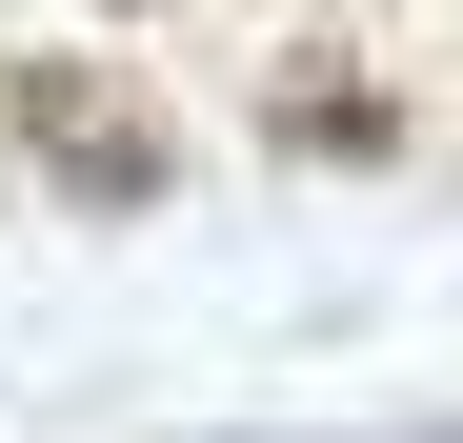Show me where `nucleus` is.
I'll return each mask as SVG.
<instances>
[{
	"instance_id": "f257e3e1",
	"label": "nucleus",
	"mask_w": 463,
	"mask_h": 443,
	"mask_svg": "<svg viewBox=\"0 0 463 443\" xmlns=\"http://www.w3.org/2000/svg\"><path fill=\"white\" fill-rule=\"evenodd\" d=\"M0 141L81 202V222H162L182 202V141H162V101L141 81H101V61H0Z\"/></svg>"
},
{
	"instance_id": "f03ea898",
	"label": "nucleus",
	"mask_w": 463,
	"mask_h": 443,
	"mask_svg": "<svg viewBox=\"0 0 463 443\" xmlns=\"http://www.w3.org/2000/svg\"><path fill=\"white\" fill-rule=\"evenodd\" d=\"M282 141H302V162H383V141H403V101H383V81H302Z\"/></svg>"
},
{
	"instance_id": "7ed1b4c3",
	"label": "nucleus",
	"mask_w": 463,
	"mask_h": 443,
	"mask_svg": "<svg viewBox=\"0 0 463 443\" xmlns=\"http://www.w3.org/2000/svg\"><path fill=\"white\" fill-rule=\"evenodd\" d=\"M121 21H141V0H121Z\"/></svg>"
}]
</instances>
